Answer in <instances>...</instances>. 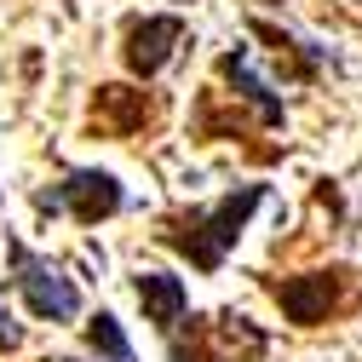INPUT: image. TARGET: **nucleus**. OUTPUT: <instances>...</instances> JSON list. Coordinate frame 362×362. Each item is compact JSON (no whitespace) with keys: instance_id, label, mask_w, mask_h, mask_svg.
Returning a JSON list of instances; mask_svg holds the SVG:
<instances>
[{"instance_id":"39448f33","label":"nucleus","mask_w":362,"mask_h":362,"mask_svg":"<svg viewBox=\"0 0 362 362\" xmlns=\"http://www.w3.org/2000/svg\"><path fill=\"white\" fill-rule=\"evenodd\" d=\"M185 47V18H139L127 29V69L139 75V81H150V75H161L167 64H173V52Z\"/></svg>"},{"instance_id":"20e7f679","label":"nucleus","mask_w":362,"mask_h":362,"mask_svg":"<svg viewBox=\"0 0 362 362\" xmlns=\"http://www.w3.org/2000/svg\"><path fill=\"white\" fill-rule=\"evenodd\" d=\"M276 305L288 310V322L316 328L345 305V270H310V276H288V282H270Z\"/></svg>"},{"instance_id":"0eeeda50","label":"nucleus","mask_w":362,"mask_h":362,"mask_svg":"<svg viewBox=\"0 0 362 362\" xmlns=\"http://www.w3.org/2000/svg\"><path fill=\"white\" fill-rule=\"evenodd\" d=\"M218 75H224V81L236 86V98H247V104L259 110V121H264V127H282V121H288V110H282V98L270 93V81H264V75H259V69L247 64V52H242V47L218 58Z\"/></svg>"},{"instance_id":"423d86ee","label":"nucleus","mask_w":362,"mask_h":362,"mask_svg":"<svg viewBox=\"0 0 362 362\" xmlns=\"http://www.w3.org/2000/svg\"><path fill=\"white\" fill-rule=\"evenodd\" d=\"M132 293H139L144 316L161 334H173L185 322V310H190V288H185V276H173V270H144V276L132 282Z\"/></svg>"},{"instance_id":"9d476101","label":"nucleus","mask_w":362,"mask_h":362,"mask_svg":"<svg viewBox=\"0 0 362 362\" xmlns=\"http://www.w3.org/2000/svg\"><path fill=\"white\" fill-rule=\"evenodd\" d=\"M18 339H23V322H18L12 310H0V351H12Z\"/></svg>"},{"instance_id":"9b49d317","label":"nucleus","mask_w":362,"mask_h":362,"mask_svg":"<svg viewBox=\"0 0 362 362\" xmlns=\"http://www.w3.org/2000/svg\"><path fill=\"white\" fill-rule=\"evenodd\" d=\"M52 362H69V356H52Z\"/></svg>"},{"instance_id":"f03ea898","label":"nucleus","mask_w":362,"mask_h":362,"mask_svg":"<svg viewBox=\"0 0 362 362\" xmlns=\"http://www.w3.org/2000/svg\"><path fill=\"white\" fill-rule=\"evenodd\" d=\"M6 253L18 264V293H23L29 316H40V322H75L81 316V293H75V282L64 276V270L52 259L29 253L23 242H6Z\"/></svg>"},{"instance_id":"1a4fd4ad","label":"nucleus","mask_w":362,"mask_h":362,"mask_svg":"<svg viewBox=\"0 0 362 362\" xmlns=\"http://www.w3.org/2000/svg\"><path fill=\"white\" fill-rule=\"evenodd\" d=\"M86 345H93L98 356H110V362H139V356H132V345H127V328L115 322L110 310H98L93 322H86Z\"/></svg>"},{"instance_id":"f257e3e1","label":"nucleus","mask_w":362,"mask_h":362,"mask_svg":"<svg viewBox=\"0 0 362 362\" xmlns=\"http://www.w3.org/2000/svg\"><path fill=\"white\" fill-rule=\"evenodd\" d=\"M270 190L264 185H242V190H230V196H218L213 207H196V213H178L167 230H161V242L173 247V253H185L196 270H213L224 264V253H230L236 242H242V230H247V218L259 213V202H264Z\"/></svg>"},{"instance_id":"7ed1b4c3","label":"nucleus","mask_w":362,"mask_h":362,"mask_svg":"<svg viewBox=\"0 0 362 362\" xmlns=\"http://www.w3.org/2000/svg\"><path fill=\"white\" fill-rule=\"evenodd\" d=\"M35 202L47 207V213H75L81 224H98V218H110V213H121V207H127V190L115 185V173L81 167V173H69V178H64V185L40 190Z\"/></svg>"},{"instance_id":"6e6552de","label":"nucleus","mask_w":362,"mask_h":362,"mask_svg":"<svg viewBox=\"0 0 362 362\" xmlns=\"http://www.w3.org/2000/svg\"><path fill=\"white\" fill-rule=\"evenodd\" d=\"M98 115L110 132H132L144 121V93H132V86H104L98 93Z\"/></svg>"},{"instance_id":"f8f14e48","label":"nucleus","mask_w":362,"mask_h":362,"mask_svg":"<svg viewBox=\"0 0 362 362\" xmlns=\"http://www.w3.org/2000/svg\"><path fill=\"white\" fill-rule=\"evenodd\" d=\"M178 6H185V0H178Z\"/></svg>"}]
</instances>
